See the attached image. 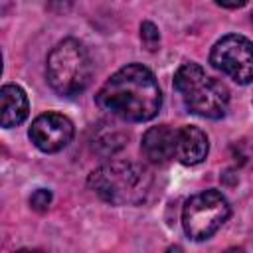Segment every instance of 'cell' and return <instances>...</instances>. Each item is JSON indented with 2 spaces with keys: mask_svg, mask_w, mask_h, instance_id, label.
Masks as SVG:
<instances>
[{
  "mask_svg": "<svg viewBox=\"0 0 253 253\" xmlns=\"http://www.w3.org/2000/svg\"><path fill=\"white\" fill-rule=\"evenodd\" d=\"M97 105L125 121L142 123L156 117L162 93L154 75L140 63H128L113 73L97 93Z\"/></svg>",
  "mask_w": 253,
  "mask_h": 253,
  "instance_id": "cell-1",
  "label": "cell"
},
{
  "mask_svg": "<svg viewBox=\"0 0 253 253\" xmlns=\"http://www.w3.org/2000/svg\"><path fill=\"white\" fill-rule=\"evenodd\" d=\"M89 188L111 206H136L152 188V174L136 162L115 160L89 174Z\"/></svg>",
  "mask_w": 253,
  "mask_h": 253,
  "instance_id": "cell-2",
  "label": "cell"
},
{
  "mask_svg": "<svg viewBox=\"0 0 253 253\" xmlns=\"http://www.w3.org/2000/svg\"><path fill=\"white\" fill-rule=\"evenodd\" d=\"M174 87L180 93L184 105L200 117L221 119L229 105L227 87L210 77L198 63H184L174 75Z\"/></svg>",
  "mask_w": 253,
  "mask_h": 253,
  "instance_id": "cell-3",
  "label": "cell"
},
{
  "mask_svg": "<svg viewBox=\"0 0 253 253\" xmlns=\"http://www.w3.org/2000/svg\"><path fill=\"white\" fill-rule=\"evenodd\" d=\"M45 71L49 87L63 97H71L85 91L93 77L91 57L83 43L73 38L61 40L49 51Z\"/></svg>",
  "mask_w": 253,
  "mask_h": 253,
  "instance_id": "cell-4",
  "label": "cell"
},
{
  "mask_svg": "<svg viewBox=\"0 0 253 253\" xmlns=\"http://www.w3.org/2000/svg\"><path fill=\"white\" fill-rule=\"evenodd\" d=\"M229 213L227 200L217 190H206L186 202L182 210V225L190 239L204 241L227 221Z\"/></svg>",
  "mask_w": 253,
  "mask_h": 253,
  "instance_id": "cell-5",
  "label": "cell"
},
{
  "mask_svg": "<svg viewBox=\"0 0 253 253\" xmlns=\"http://www.w3.org/2000/svg\"><path fill=\"white\" fill-rule=\"evenodd\" d=\"M210 61L239 85L253 81V43L243 36L229 34L221 38L211 47Z\"/></svg>",
  "mask_w": 253,
  "mask_h": 253,
  "instance_id": "cell-6",
  "label": "cell"
},
{
  "mask_svg": "<svg viewBox=\"0 0 253 253\" xmlns=\"http://www.w3.org/2000/svg\"><path fill=\"white\" fill-rule=\"evenodd\" d=\"M73 138V123L59 113L40 115L30 126V140L42 152H59Z\"/></svg>",
  "mask_w": 253,
  "mask_h": 253,
  "instance_id": "cell-7",
  "label": "cell"
},
{
  "mask_svg": "<svg viewBox=\"0 0 253 253\" xmlns=\"http://www.w3.org/2000/svg\"><path fill=\"white\" fill-rule=\"evenodd\" d=\"M176 140H178V130L170 128L168 125H158L144 132L140 148L150 162L162 164L176 156Z\"/></svg>",
  "mask_w": 253,
  "mask_h": 253,
  "instance_id": "cell-8",
  "label": "cell"
},
{
  "mask_svg": "<svg viewBox=\"0 0 253 253\" xmlns=\"http://www.w3.org/2000/svg\"><path fill=\"white\" fill-rule=\"evenodd\" d=\"M208 136L202 128L198 126H182L178 130V140H176V158L186 164L194 166L200 164L208 156Z\"/></svg>",
  "mask_w": 253,
  "mask_h": 253,
  "instance_id": "cell-9",
  "label": "cell"
},
{
  "mask_svg": "<svg viewBox=\"0 0 253 253\" xmlns=\"http://www.w3.org/2000/svg\"><path fill=\"white\" fill-rule=\"evenodd\" d=\"M0 123L4 128H12L20 123L26 121L30 105H28V97L26 91L18 85H4L0 91Z\"/></svg>",
  "mask_w": 253,
  "mask_h": 253,
  "instance_id": "cell-10",
  "label": "cell"
},
{
  "mask_svg": "<svg viewBox=\"0 0 253 253\" xmlns=\"http://www.w3.org/2000/svg\"><path fill=\"white\" fill-rule=\"evenodd\" d=\"M128 140V132H125L119 125L113 123H101L99 126H95L93 130V138H91V146L97 154L101 156H111L115 152H119Z\"/></svg>",
  "mask_w": 253,
  "mask_h": 253,
  "instance_id": "cell-11",
  "label": "cell"
},
{
  "mask_svg": "<svg viewBox=\"0 0 253 253\" xmlns=\"http://www.w3.org/2000/svg\"><path fill=\"white\" fill-rule=\"evenodd\" d=\"M140 40H142V45L148 51H156L158 49V43H160V32H158V28L152 22H142L140 24Z\"/></svg>",
  "mask_w": 253,
  "mask_h": 253,
  "instance_id": "cell-12",
  "label": "cell"
},
{
  "mask_svg": "<svg viewBox=\"0 0 253 253\" xmlns=\"http://www.w3.org/2000/svg\"><path fill=\"white\" fill-rule=\"evenodd\" d=\"M49 204H51V192L45 190V188L36 190V192L32 194V198H30V206H32L36 211H45V210L49 208Z\"/></svg>",
  "mask_w": 253,
  "mask_h": 253,
  "instance_id": "cell-13",
  "label": "cell"
},
{
  "mask_svg": "<svg viewBox=\"0 0 253 253\" xmlns=\"http://www.w3.org/2000/svg\"><path fill=\"white\" fill-rule=\"evenodd\" d=\"M219 6H223V8H239V6H243L247 0H215Z\"/></svg>",
  "mask_w": 253,
  "mask_h": 253,
  "instance_id": "cell-14",
  "label": "cell"
}]
</instances>
